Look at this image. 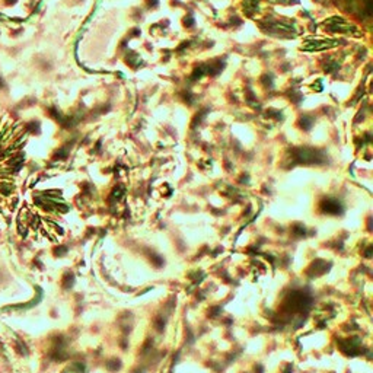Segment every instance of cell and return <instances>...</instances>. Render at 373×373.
I'll return each instance as SVG.
<instances>
[{
  "label": "cell",
  "instance_id": "1",
  "mask_svg": "<svg viewBox=\"0 0 373 373\" xmlns=\"http://www.w3.org/2000/svg\"><path fill=\"white\" fill-rule=\"evenodd\" d=\"M322 210L327 213H332V214H337V213L341 210V205H340V203L337 201V200H334V198H327V200H324L322 201Z\"/></svg>",
  "mask_w": 373,
  "mask_h": 373
}]
</instances>
